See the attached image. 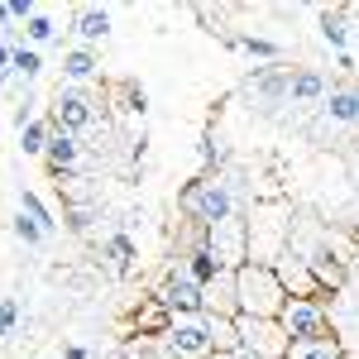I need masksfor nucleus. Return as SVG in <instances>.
<instances>
[{"mask_svg":"<svg viewBox=\"0 0 359 359\" xmlns=\"http://www.w3.org/2000/svg\"><path fill=\"white\" fill-rule=\"evenodd\" d=\"M177 211L192 230H211V225L230 221V216H249V201L235 182L225 177H196L177 192Z\"/></svg>","mask_w":359,"mask_h":359,"instance_id":"1","label":"nucleus"},{"mask_svg":"<svg viewBox=\"0 0 359 359\" xmlns=\"http://www.w3.org/2000/svg\"><path fill=\"white\" fill-rule=\"evenodd\" d=\"M283 287H278L273 264H254L245 259L235 269V316H254V321H273L283 311Z\"/></svg>","mask_w":359,"mask_h":359,"instance_id":"2","label":"nucleus"},{"mask_svg":"<svg viewBox=\"0 0 359 359\" xmlns=\"http://www.w3.org/2000/svg\"><path fill=\"white\" fill-rule=\"evenodd\" d=\"M292 211L287 206H254L245 216V249L254 264H273L278 254L287 249V235H292V221H287Z\"/></svg>","mask_w":359,"mask_h":359,"instance_id":"3","label":"nucleus"},{"mask_svg":"<svg viewBox=\"0 0 359 359\" xmlns=\"http://www.w3.org/2000/svg\"><path fill=\"white\" fill-rule=\"evenodd\" d=\"M158 345L168 359H206L211 340H206V311H172L168 326L158 331Z\"/></svg>","mask_w":359,"mask_h":359,"instance_id":"4","label":"nucleus"},{"mask_svg":"<svg viewBox=\"0 0 359 359\" xmlns=\"http://www.w3.org/2000/svg\"><path fill=\"white\" fill-rule=\"evenodd\" d=\"M48 120H53V130H62V135H86L96 120H101V111H96V101L86 96L82 86H57L53 91V106H48Z\"/></svg>","mask_w":359,"mask_h":359,"instance_id":"5","label":"nucleus"},{"mask_svg":"<svg viewBox=\"0 0 359 359\" xmlns=\"http://www.w3.org/2000/svg\"><path fill=\"white\" fill-rule=\"evenodd\" d=\"M273 321H278V331L287 335V345L292 340H311V335H326V302H316V297H287Z\"/></svg>","mask_w":359,"mask_h":359,"instance_id":"6","label":"nucleus"},{"mask_svg":"<svg viewBox=\"0 0 359 359\" xmlns=\"http://www.w3.org/2000/svg\"><path fill=\"white\" fill-rule=\"evenodd\" d=\"M235 350L254 359H283L287 355V335L278 331V321H254V316H235Z\"/></svg>","mask_w":359,"mask_h":359,"instance_id":"7","label":"nucleus"},{"mask_svg":"<svg viewBox=\"0 0 359 359\" xmlns=\"http://www.w3.org/2000/svg\"><path fill=\"white\" fill-rule=\"evenodd\" d=\"M201 245L211 249V259H216L221 269H240V264L249 259V249H245V216H230V221L201 230Z\"/></svg>","mask_w":359,"mask_h":359,"instance_id":"8","label":"nucleus"},{"mask_svg":"<svg viewBox=\"0 0 359 359\" xmlns=\"http://www.w3.org/2000/svg\"><path fill=\"white\" fill-rule=\"evenodd\" d=\"M149 297L163 306L168 316H172V311H201V283H192L177 264H168V273L154 283V292H149Z\"/></svg>","mask_w":359,"mask_h":359,"instance_id":"9","label":"nucleus"},{"mask_svg":"<svg viewBox=\"0 0 359 359\" xmlns=\"http://www.w3.org/2000/svg\"><path fill=\"white\" fill-rule=\"evenodd\" d=\"M43 163H48V172H53V182H67V177L77 172V163H82V139L53 130L48 144H43Z\"/></svg>","mask_w":359,"mask_h":359,"instance_id":"10","label":"nucleus"},{"mask_svg":"<svg viewBox=\"0 0 359 359\" xmlns=\"http://www.w3.org/2000/svg\"><path fill=\"white\" fill-rule=\"evenodd\" d=\"M201 311L206 316H225V321L235 316V269H221L201 287Z\"/></svg>","mask_w":359,"mask_h":359,"instance_id":"11","label":"nucleus"},{"mask_svg":"<svg viewBox=\"0 0 359 359\" xmlns=\"http://www.w3.org/2000/svg\"><path fill=\"white\" fill-rule=\"evenodd\" d=\"M287 101H292V106H321V101H326V77H321L316 67L287 72Z\"/></svg>","mask_w":359,"mask_h":359,"instance_id":"12","label":"nucleus"},{"mask_svg":"<svg viewBox=\"0 0 359 359\" xmlns=\"http://www.w3.org/2000/svg\"><path fill=\"white\" fill-rule=\"evenodd\" d=\"M96 72H101V57H96V48H67L62 53V82L67 86H86V82H96Z\"/></svg>","mask_w":359,"mask_h":359,"instance_id":"13","label":"nucleus"},{"mask_svg":"<svg viewBox=\"0 0 359 359\" xmlns=\"http://www.w3.org/2000/svg\"><path fill=\"white\" fill-rule=\"evenodd\" d=\"M283 359H350V350L326 331V335H311V340H292Z\"/></svg>","mask_w":359,"mask_h":359,"instance_id":"14","label":"nucleus"},{"mask_svg":"<svg viewBox=\"0 0 359 359\" xmlns=\"http://www.w3.org/2000/svg\"><path fill=\"white\" fill-rule=\"evenodd\" d=\"M321 115H326V120H335V125H355V120H359V96H355V86L326 91V101H321Z\"/></svg>","mask_w":359,"mask_h":359,"instance_id":"15","label":"nucleus"},{"mask_svg":"<svg viewBox=\"0 0 359 359\" xmlns=\"http://www.w3.org/2000/svg\"><path fill=\"white\" fill-rule=\"evenodd\" d=\"M72 34L82 39V48L101 43V39L111 34V10H77V20H72Z\"/></svg>","mask_w":359,"mask_h":359,"instance_id":"16","label":"nucleus"},{"mask_svg":"<svg viewBox=\"0 0 359 359\" xmlns=\"http://www.w3.org/2000/svg\"><path fill=\"white\" fill-rule=\"evenodd\" d=\"M350 15H355V10H326V15H321V39H326V43H331V48H340V53H350Z\"/></svg>","mask_w":359,"mask_h":359,"instance_id":"17","label":"nucleus"},{"mask_svg":"<svg viewBox=\"0 0 359 359\" xmlns=\"http://www.w3.org/2000/svg\"><path fill=\"white\" fill-rule=\"evenodd\" d=\"M106 259H111V269H115V273H130V269L139 264L135 240H130L125 230H120V235H111V240H106Z\"/></svg>","mask_w":359,"mask_h":359,"instance_id":"18","label":"nucleus"},{"mask_svg":"<svg viewBox=\"0 0 359 359\" xmlns=\"http://www.w3.org/2000/svg\"><path fill=\"white\" fill-rule=\"evenodd\" d=\"M48 135H53V120H48V115H39V120H29L25 130H20V149H25L29 158H43Z\"/></svg>","mask_w":359,"mask_h":359,"instance_id":"19","label":"nucleus"},{"mask_svg":"<svg viewBox=\"0 0 359 359\" xmlns=\"http://www.w3.org/2000/svg\"><path fill=\"white\" fill-rule=\"evenodd\" d=\"M206 340H211V355H235V316H206Z\"/></svg>","mask_w":359,"mask_h":359,"instance_id":"20","label":"nucleus"},{"mask_svg":"<svg viewBox=\"0 0 359 359\" xmlns=\"http://www.w3.org/2000/svg\"><path fill=\"white\" fill-rule=\"evenodd\" d=\"M20 211H25L29 221L39 225V230H43V240H48V235H53L57 230V221H53V211H48V201H43V196L39 192H20Z\"/></svg>","mask_w":359,"mask_h":359,"instance_id":"21","label":"nucleus"},{"mask_svg":"<svg viewBox=\"0 0 359 359\" xmlns=\"http://www.w3.org/2000/svg\"><path fill=\"white\" fill-rule=\"evenodd\" d=\"M10 72L15 77H25V86L43 72V53L39 48H29V43H15V53H10Z\"/></svg>","mask_w":359,"mask_h":359,"instance_id":"22","label":"nucleus"},{"mask_svg":"<svg viewBox=\"0 0 359 359\" xmlns=\"http://www.w3.org/2000/svg\"><path fill=\"white\" fill-rule=\"evenodd\" d=\"M135 326H139V335H158L168 326V311L154 302V297H144V302H139V311H135Z\"/></svg>","mask_w":359,"mask_h":359,"instance_id":"23","label":"nucleus"},{"mask_svg":"<svg viewBox=\"0 0 359 359\" xmlns=\"http://www.w3.org/2000/svg\"><path fill=\"white\" fill-rule=\"evenodd\" d=\"M25 39H29V48H43V43H53V39H57V25L48 20V15L34 10V15L25 20Z\"/></svg>","mask_w":359,"mask_h":359,"instance_id":"24","label":"nucleus"},{"mask_svg":"<svg viewBox=\"0 0 359 359\" xmlns=\"http://www.w3.org/2000/svg\"><path fill=\"white\" fill-rule=\"evenodd\" d=\"M235 48H245L249 57H264V62H273V57H278V43H269V39H254V34H240V39H235Z\"/></svg>","mask_w":359,"mask_h":359,"instance_id":"25","label":"nucleus"},{"mask_svg":"<svg viewBox=\"0 0 359 359\" xmlns=\"http://www.w3.org/2000/svg\"><path fill=\"white\" fill-rule=\"evenodd\" d=\"M10 230H15V240H20V245H43V230H39V225L29 221L25 211H20V216L10 221Z\"/></svg>","mask_w":359,"mask_h":359,"instance_id":"26","label":"nucleus"},{"mask_svg":"<svg viewBox=\"0 0 359 359\" xmlns=\"http://www.w3.org/2000/svg\"><path fill=\"white\" fill-rule=\"evenodd\" d=\"M15 326H20V302L5 297V302H0V335H15Z\"/></svg>","mask_w":359,"mask_h":359,"instance_id":"27","label":"nucleus"},{"mask_svg":"<svg viewBox=\"0 0 359 359\" xmlns=\"http://www.w3.org/2000/svg\"><path fill=\"white\" fill-rule=\"evenodd\" d=\"M5 5H10V20H15V25H25L29 15H34V10H39V5H34V0H5Z\"/></svg>","mask_w":359,"mask_h":359,"instance_id":"28","label":"nucleus"},{"mask_svg":"<svg viewBox=\"0 0 359 359\" xmlns=\"http://www.w3.org/2000/svg\"><path fill=\"white\" fill-rule=\"evenodd\" d=\"M335 67H340V77H355V53H340V57H335Z\"/></svg>","mask_w":359,"mask_h":359,"instance_id":"29","label":"nucleus"},{"mask_svg":"<svg viewBox=\"0 0 359 359\" xmlns=\"http://www.w3.org/2000/svg\"><path fill=\"white\" fill-rule=\"evenodd\" d=\"M10 53H15V48H10V43H0V77H10Z\"/></svg>","mask_w":359,"mask_h":359,"instance_id":"30","label":"nucleus"},{"mask_svg":"<svg viewBox=\"0 0 359 359\" xmlns=\"http://www.w3.org/2000/svg\"><path fill=\"white\" fill-rule=\"evenodd\" d=\"M10 25H15V20H10V5L0 0V29H10Z\"/></svg>","mask_w":359,"mask_h":359,"instance_id":"31","label":"nucleus"},{"mask_svg":"<svg viewBox=\"0 0 359 359\" xmlns=\"http://www.w3.org/2000/svg\"><path fill=\"white\" fill-rule=\"evenodd\" d=\"M67 359H86V350L82 345H67Z\"/></svg>","mask_w":359,"mask_h":359,"instance_id":"32","label":"nucleus"},{"mask_svg":"<svg viewBox=\"0 0 359 359\" xmlns=\"http://www.w3.org/2000/svg\"><path fill=\"white\" fill-rule=\"evenodd\" d=\"M230 359H254V355H245V350H235V355H230Z\"/></svg>","mask_w":359,"mask_h":359,"instance_id":"33","label":"nucleus"},{"mask_svg":"<svg viewBox=\"0 0 359 359\" xmlns=\"http://www.w3.org/2000/svg\"><path fill=\"white\" fill-rule=\"evenodd\" d=\"M206 359H230V355H206Z\"/></svg>","mask_w":359,"mask_h":359,"instance_id":"34","label":"nucleus"},{"mask_svg":"<svg viewBox=\"0 0 359 359\" xmlns=\"http://www.w3.org/2000/svg\"><path fill=\"white\" fill-rule=\"evenodd\" d=\"M0 43H5V29H0Z\"/></svg>","mask_w":359,"mask_h":359,"instance_id":"35","label":"nucleus"},{"mask_svg":"<svg viewBox=\"0 0 359 359\" xmlns=\"http://www.w3.org/2000/svg\"><path fill=\"white\" fill-rule=\"evenodd\" d=\"M0 86H5V77H0Z\"/></svg>","mask_w":359,"mask_h":359,"instance_id":"36","label":"nucleus"}]
</instances>
